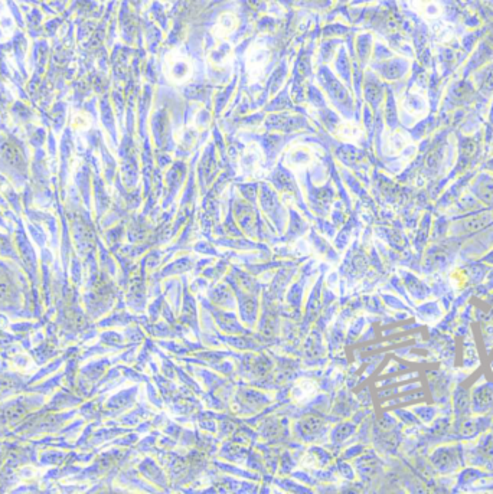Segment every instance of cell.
<instances>
[{
  "label": "cell",
  "mask_w": 493,
  "mask_h": 494,
  "mask_svg": "<svg viewBox=\"0 0 493 494\" xmlns=\"http://www.w3.org/2000/svg\"><path fill=\"white\" fill-rule=\"evenodd\" d=\"M235 28H237V18L232 13H224L218 19L217 24L214 28V34L217 36L225 38L228 36L231 32H234Z\"/></svg>",
  "instance_id": "6da1fadb"
}]
</instances>
